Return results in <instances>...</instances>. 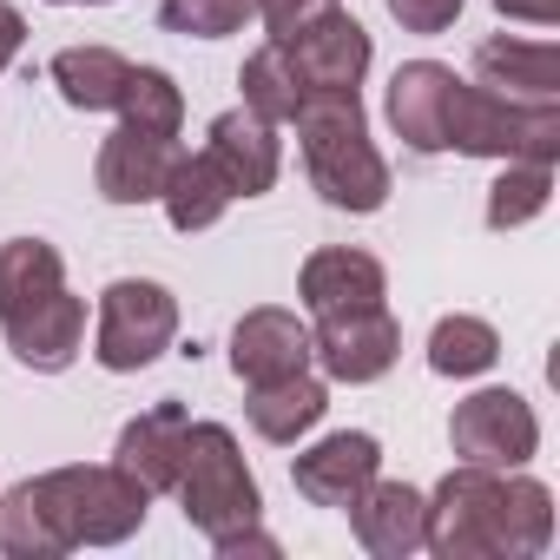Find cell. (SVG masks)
Segmentation results:
<instances>
[{
    "label": "cell",
    "mask_w": 560,
    "mask_h": 560,
    "mask_svg": "<svg viewBox=\"0 0 560 560\" xmlns=\"http://www.w3.org/2000/svg\"><path fill=\"white\" fill-rule=\"evenodd\" d=\"M376 468H383L376 435L343 429V435H324L317 448H304V455L291 462V481H298V494L317 501V508H350V501L376 481Z\"/></svg>",
    "instance_id": "obj_9"
},
{
    "label": "cell",
    "mask_w": 560,
    "mask_h": 560,
    "mask_svg": "<svg viewBox=\"0 0 560 560\" xmlns=\"http://www.w3.org/2000/svg\"><path fill=\"white\" fill-rule=\"evenodd\" d=\"M231 370L257 389V383H284L311 370V330L291 311H250L231 330Z\"/></svg>",
    "instance_id": "obj_14"
},
{
    "label": "cell",
    "mask_w": 560,
    "mask_h": 560,
    "mask_svg": "<svg viewBox=\"0 0 560 560\" xmlns=\"http://www.w3.org/2000/svg\"><path fill=\"white\" fill-rule=\"evenodd\" d=\"M34 494L54 514L67 553L73 547H113V540L139 534V521L152 508V494L119 468H54V475L34 481Z\"/></svg>",
    "instance_id": "obj_5"
},
{
    "label": "cell",
    "mask_w": 560,
    "mask_h": 560,
    "mask_svg": "<svg viewBox=\"0 0 560 560\" xmlns=\"http://www.w3.org/2000/svg\"><path fill=\"white\" fill-rule=\"evenodd\" d=\"M298 139H304V165L311 185L337 205V211H383L389 198V165L370 145V119L357 86H317L298 100Z\"/></svg>",
    "instance_id": "obj_2"
},
{
    "label": "cell",
    "mask_w": 560,
    "mask_h": 560,
    "mask_svg": "<svg viewBox=\"0 0 560 560\" xmlns=\"http://www.w3.org/2000/svg\"><path fill=\"white\" fill-rule=\"evenodd\" d=\"M178 337V298L165 284H152V277H119V284H106L100 298V337H93V357L106 370H145L172 350Z\"/></svg>",
    "instance_id": "obj_6"
},
{
    "label": "cell",
    "mask_w": 560,
    "mask_h": 560,
    "mask_svg": "<svg viewBox=\"0 0 560 560\" xmlns=\"http://www.w3.org/2000/svg\"><path fill=\"white\" fill-rule=\"evenodd\" d=\"M547 198H553V172L534 165V159H508V172H501L494 191H488V224H494V231H514V224L540 218Z\"/></svg>",
    "instance_id": "obj_27"
},
{
    "label": "cell",
    "mask_w": 560,
    "mask_h": 560,
    "mask_svg": "<svg viewBox=\"0 0 560 560\" xmlns=\"http://www.w3.org/2000/svg\"><path fill=\"white\" fill-rule=\"evenodd\" d=\"M304 304L324 317V311H357V304H383V264L370 250H350V244H330V250H311L304 277H298Z\"/></svg>",
    "instance_id": "obj_18"
},
{
    "label": "cell",
    "mask_w": 560,
    "mask_h": 560,
    "mask_svg": "<svg viewBox=\"0 0 560 560\" xmlns=\"http://www.w3.org/2000/svg\"><path fill=\"white\" fill-rule=\"evenodd\" d=\"M60 8H80V0H60ZM93 8H106V0H93Z\"/></svg>",
    "instance_id": "obj_33"
},
{
    "label": "cell",
    "mask_w": 560,
    "mask_h": 560,
    "mask_svg": "<svg viewBox=\"0 0 560 560\" xmlns=\"http://www.w3.org/2000/svg\"><path fill=\"white\" fill-rule=\"evenodd\" d=\"M553 540V494L527 475L501 468H455L422 521V547L442 560H527Z\"/></svg>",
    "instance_id": "obj_1"
},
{
    "label": "cell",
    "mask_w": 560,
    "mask_h": 560,
    "mask_svg": "<svg viewBox=\"0 0 560 560\" xmlns=\"http://www.w3.org/2000/svg\"><path fill=\"white\" fill-rule=\"evenodd\" d=\"M508 21H527V27H553L560 21V0H494Z\"/></svg>",
    "instance_id": "obj_31"
},
{
    "label": "cell",
    "mask_w": 560,
    "mask_h": 560,
    "mask_svg": "<svg viewBox=\"0 0 560 560\" xmlns=\"http://www.w3.org/2000/svg\"><path fill=\"white\" fill-rule=\"evenodd\" d=\"M257 14V0H159V21L191 40H224Z\"/></svg>",
    "instance_id": "obj_28"
},
{
    "label": "cell",
    "mask_w": 560,
    "mask_h": 560,
    "mask_svg": "<svg viewBox=\"0 0 560 560\" xmlns=\"http://www.w3.org/2000/svg\"><path fill=\"white\" fill-rule=\"evenodd\" d=\"M389 14H396L409 34H442V27H455L462 0H389Z\"/></svg>",
    "instance_id": "obj_30"
},
{
    "label": "cell",
    "mask_w": 560,
    "mask_h": 560,
    "mask_svg": "<svg viewBox=\"0 0 560 560\" xmlns=\"http://www.w3.org/2000/svg\"><path fill=\"white\" fill-rule=\"evenodd\" d=\"M277 47H284V60H291V73H298L304 93H317V86H357L370 73V34L343 8L324 14V21H311L291 40H277Z\"/></svg>",
    "instance_id": "obj_10"
},
{
    "label": "cell",
    "mask_w": 560,
    "mask_h": 560,
    "mask_svg": "<svg viewBox=\"0 0 560 560\" xmlns=\"http://www.w3.org/2000/svg\"><path fill=\"white\" fill-rule=\"evenodd\" d=\"M165 218H172V231H211L218 218H224V205H231V185H224V172L205 159V152H178V165H172V178H165Z\"/></svg>",
    "instance_id": "obj_21"
},
{
    "label": "cell",
    "mask_w": 560,
    "mask_h": 560,
    "mask_svg": "<svg viewBox=\"0 0 560 560\" xmlns=\"http://www.w3.org/2000/svg\"><path fill=\"white\" fill-rule=\"evenodd\" d=\"M21 40H27V21L14 8H0V73H8V60L21 54Z\"/></svg>",
    "instance_id": "obj_32"
},
{
    "label": "cell",
    "mask_w": 560,
    "mask_h": 560,
    "mask_svg": "<svg viewBox=\"0 0 560 560\" xmlns=\"http://www.w3.org/2000/svg\"><path fill=\"white\" fill-rule=\"evenodd\" d=\"M119 126H139V132H172L178 139V126H185V93L172 86V73H159V67H132L126 73V86H119Z\"/></svg>",
    "instance_id": "obj_24"
},
{
    "label": "cell",
    "mask_w": 560,
    "mask_h": 560,
    "mask_svg": "<svg viewBox=\"0 0 560 560\" xmlns=\"http://www.w3.org/2000/svg\"><path fill=\"white\" fill-rule=\"evenodd\" d=\"M0 330H8V350L27 363V370H67L86 343V304L60 284L54 298L14 311V317H0Z\"/></svg>",
    "instance_id": "obj_13"
},
{
    "label": "cell",
    "mask_w": 560,
    "mask_h": 560,
    "mask_svg": "<svg viewBox=\"0 0 560 560\" xmlns=\"http://www.w3.org/2000/svg\"><path fill=\"white\" fill-rule=\"evenodd\" d=\"M324 409H330V389H324L317 376L257 383V389H250V402H244V416H250V429H257L264 442H298L304 429H317V422H324Z\"/></svg>",
    "instance_id": "obj_20"
},
{
    "label": "cell",
    "mask_w": 560,
    "mask_h": 560,
    "mask_svg": "<svg viewBox=\"0 0 560 560\" xmlns=\"http://www.w3.org/2000/svg\"><path fill=\"white\" fill-rule=\"evenodd\" d=\"M257 14H264V27H270L277 40H291V34H304L311 21L337 14V0H257Z\"/></svg>",
    "instance_id": "obj_29"
},
{
    "label": "cell",
    "mask_w": 560,
    "mask_h": 560,
    "mask_svg": "<svg viewBox=\"0 0 560 560\" xmlns=\"http://www.w3.org/2000/svg\"><path fill=\"white\" fill-rule=\"evenodd\" d=\"M126 73H132V60H119L113 47H67V54H54V86L80 113H113Z\"/></svg>",
    "instance_id": "obj_22"
},
{
    "label": "cell",
    "mask_w": 560,
    "mask_h": 560,
    "mask_svg": "<svg viewBox=\"0 0 560 560\" xmlns=\"http://www.w3.org/2000/svg\"><path fill=\"white\" fill-rule=\"evenodd\" d=\"M205 159L224 172V185H231V198H264L270 185H277V132H270V119H257L250 106H237V113H218L211 119V139H205Z\"/></svg>",
    "instance_id": "obj_11"
},
{
    "label": "cell",
    "mask_w": 560,
    "mask_h": 560,
    "mask_svg": "<svg viewBox=\"0 0 560 560\" xmlns=\"http://www.w3.org/2000/svg\"><path fill=\"white\" fill-rule=\"evenodd\" d=\"M422 521H429V501L409 481H370L350 501V527L376 560H409L422 547Z\"/></svg>",
    "instance_id": "obj_17"
},
{
    "label": "cell",
    "mask_w": 560,
    "mask_h": 560,
    "mask_svg": "<svg viewBox=\"0 0 560 560\" xmlns=\"http://www.w3.org/2000/svg\"><path fill=\"white\" fill-rule=\"evenodd\" d=\"M178 165V139L172 132H139V126H119L106 145H100V198L106 205H145L165 191Z\"/></svg>",
    "instance_id": "obj_12"
},
{
    "label": "cell",
    "mask_w": 560,
    "mask_h": 560,
    "mask_svg": "<svg viewBox=\"0 0 560 560\" xmlns=\"http://www.w3.org/2000/svg\"><path fill=\"white\" fill-rule=\"evenodd\" d=\"M67 284V270H60V250L40 244V237H14V244H0V317H14L40 298H54Z\"/></svg>",
    "instance_id": "obj_23"
},
{
    "label": "cell",
    "mask_w": 560,
    "mask_h": 560,
    "mask_svg": "<svg viewBox=\"0 0 560 560\" xmlns=\"http://www.w3.org/2000/svg\"><path fill=\"white\" fill-rule=\"evenodd\" d=\"M448 93H455V67L442 60H409L389 80V126L409 152H448L442 126H448Z\"/></svg>",
    "instance_id": "obj_15"
},
{
    "label": "cell",
    "mask_w": 560,
    "mask_h": 560,
    "mask_svg": "<svg viewBox=\"0 0 560 560\" xmlns=\"http://www.w3.org/2000/svg\"><path fill=\"white\" fill-rule=\"evenodd\" d=\"M475 86L508 100H553L560 93V54L540 40H488L475 54Z\"/></svg>",
    "instance_id": "obj_19"
},
{
    "label": "cell",
    "mask_w": 560,
    "mask_h": 560,
    "mask_svg": "<svg viewBox=\"0 0 560 560\" xmlns=\"http://www.w3.org/2000/svg\"><path fill=\"white\" fill-rule=\"evenodd\" d=\"M494 357H501V337L481 317H442L435 337H429V370L435 376H481V370H494Z\"/></svg>",
    "instance_id": "obj_26"
},
{
    "label": "cell",
    "mask_w": 560,
    "mask_h": 560,
    "mask_svg": "<svg viewBox=\"0 0 560 560\" xmlns=\"http://www.w3.org/2000/svg\"><path fill=\"white\" fill-rule=\"evenodd\" d=\"M448 442L468 468H521L540 448V422L527 409V396L514 389H481L468 402H455L448 416Z\"/></svg>",
    "instance_id": "obj_8"
},
{
    "label": "cell",
    "mask_w": 560,
    "mask_h": 560,
    "mask_svg": "<svg viewBox=\"0 0 560 560\" xmlns=\"http://www.w3.org/2000/svg\"><path fill=\"white\" fill-rule=\"evenodd\" d=\"M237 86H244V106H250L257 119H270V126H284V119L298 113V100H304V86H298V73H291V60H284V47H277V40L244 60Z\"/></svg>",
    "instance_id": "obj_25"
},
{
    "label": "cell",
    "mask_w": 560,
    "mask_h": 560,
    "mask_svg": "<svg viewBox=\"0 0 560 560\" xmlns=\"http://www.w3.org/2000/svg\"><path fill=\"white\" fill-rule=\"evenodd\" d=\"M185 429H191V416L178 409V402H159V409H145V416H132L126 429H119V448H113V468L119 475H132L145 494H165L172 481H178V455H185Z\"/></svg>",
    "instance_id": "obj_16"
},
{
    "label": "cell",
    "mask_w": 560,
    "mask_h": 560,
    "mask_svg": "<svg viewBox=\"0 0 560 560\" xmlns=\"http://www.w3.org/2000/svg\"><path fill=\"white\" fill-rule=\"evenodd\" d=\"M172 488L185 501V521L198 534H211V547L244 534V527H257L264 501H257V481H250V468L237 455V435L224 422H191L185 429V455H178V481Z\"/></svg>",
    "instance_id": "obj_4"
},
{
    "label": "cell",
    "mask_w": 560,
    "mask_h": 560,
    "mask_svg": "<svg viewBox=\"0 0 560 560\" xmlns=\"http://www.w3.org/2000/svg\"><path fill=\"white\" fill-rule=\"evenodd\" d=\"M311 357L324 363L330 383H376L396 370L402 357V324L383 304H357V311H324L311 330Z\"/></svg>",
    "instance_id": "obj_7"
},
{
    "label": "cell",
    "mask_w": 560,
    "mask_h": 560,
    "mask_svg": "<svg viewBox=\"0 0 560 560\" xmlns=\"http://www.w3.org/2000/svg\"><path fill=\"white\" fill-rule=\"evenodd\" d=\"M442 145H455L468 159H534V165H553L560 159V106L553 100H508V93L455 80Z\"/></svg>",
    "instance_id": "obj_3"
}]
</instances>
